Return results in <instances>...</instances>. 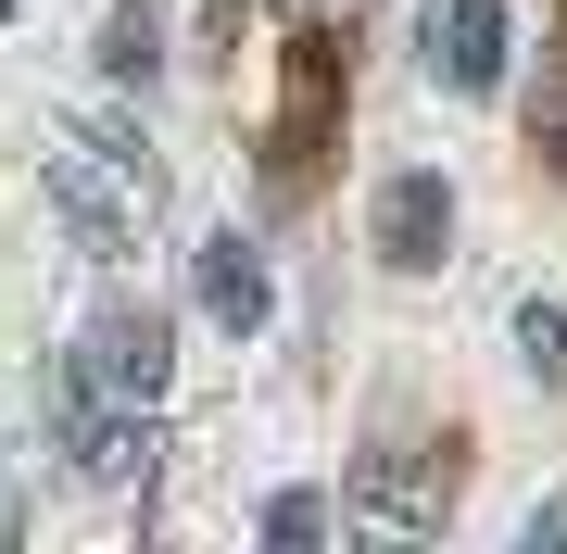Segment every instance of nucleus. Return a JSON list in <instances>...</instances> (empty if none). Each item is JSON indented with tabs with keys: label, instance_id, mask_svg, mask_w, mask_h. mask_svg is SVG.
Instances as JSON below:
<instances>
[{
	"label": "nucleus",
	"instance_id": "f257e3e1",
	"mask_svg": "<svg viewBox=\"0 0 567 554\" xmlns=\"http://www.w3.org/2000/svg\"><path fill=\"white\" fill-rule=\"evenodd\" d=\"M39 189H51V215L76 227V252H140V227H152V177H126L114 151H89L76 126H63V151H39Z\"/></svg>",
	"mask_w": 567,
	"mask_h": 554
},
{
	"label": "nucleus",
	"instance_id": "f03ea898",
	"mask_svg": "<svg viewBox=\"0 0 567 554\" xmlns=\"http://www.w3.org/2000/svg\"><path fill=\"white\" fill-rule=\"evenodd\" d=\"M76 378L89 404H164V378H177V315L164 303H102L76 341Z\"/></svg>",
	"mask_w": 567,
	"mask_h": 554
},
{
	"label": "nucleus",
	"instance_id": "7ed1b4c3",
	"mask_svg": "<svg viewBox=\"0 0 567 554\" xmlns=\"http://www.w3.org/2000/svg\"><path fill=\"white\" fill-rule=\"evenodd\" d=\"M353 516L365 530H442L454 516V441L429 453V441H379L353 467Z\"/></svg>",
	"mask_w": 567,
	"mask_h": 554
},
{
	"label": "nucleus",
	"instance_id": "20e7f679",
	"mask_svg": "<svg viewBox=\"0 0 567 554\" xmlns=\"http://www.w3.org/2000/svg\"><path fill=\"white\" fill-rule=\"evenodd\" d=\"M189 278H203V315L227 341H252L265 315H278V278H265V252L240 240V227H203V252H189Z\"/></svg>",
	"mask_w": 567,
	"mask_h": 554
},
{
	"label": "nucleus",
	"instance_id": "39448f33",
	"mask_svg": "<svg viewBox=\"0 0 567 554\" xmlns=\"http://www.w3.org/2000/svg\"><path fill=\"white\" fill-rule=\"evenodd\" d=\"M365 240H379V265H404V278H416V265H442V240H454V189L429 177V165H416V177H391V189H379V215H365Z\"/></svg>",
	"mask_w": 567,
	"mask_h": 554
},
{
	"label": "nucleus",
	"instance_id": "423d86ee",
	"mask_svg": "<svg viewBox=\"0 0 567 554\" xmlns=\"http://www.w3.org/2000/svg\"><path fill=\"white\" fill-rule=\"evenodd\" d=\"M429 76L442 88H505V0H429Z\"/></svg>",
	"mask_w": 567,
	"mask_h": 554
},
{
	"label": "nucleus",
	"instance_id": "0eeeda50",
	"mask_svg": "<svg viewBox=\"0 0 567 554\" xmlns=\"http://www.w3.org/2000/svg\"><path fill=\"white\" fill-rule=\"evenodd\" d=\"M102 76L114 88H152L164 76V0H114V13H102Z\"/></svg>",
	"mask_w": 567,
	"mask_h": 554
},
{
	"label": "nucleus",
	"instance_id": "6e6552de",
	"mask_svg": "<svg viewBox=\"0 0 567 554\" xmlns=\"http://www.w3.org/2000/svg\"><path fill=\"white\" fill-rule=\"evenodd\" d=\"M517 353L529 378H567V303H517Z\"/></svg>",
	"mask_w": 567,
	"mask_h": 554
},
{
	"label": "nucleus",
	"instance_id": "1a4fd4ad",
	"mask_svg": "<svg viewBox=\"0 0 567 554\" xmlns=\"http://www.w3.org/2000/svg\"><path fill=\"white\" fill-rule=\"evenodd\" d=\"M76 139H89V151H114L126 177H152V139H140V126H126V114H76Z\"/></svg>",
	"mask_w": 567,
	"mask_h": 554
},
{
	"label": "nucleus",
	"instance_id": "9d476101",
	"mask_svg": "<svg viewBox=\"0 0 567 554\" xmlns=\"http://www.w3.org/2000/svg\"><path fill=\"white\" fill-rule=\"evenodd\" d=\"M328 530V492H278L265 504V542H316Z\"/></svg>",
	"mask_w": 567,
	"mask_h": 554
},
{
	"label": "nucleus",
	"instance_id": "9b49d317",
	"mask_svg": "<svg viewBox=\"0 0 567 554\" xmlns=\"http://www.w3.org/2000/svg\"><path fill=\"white\" fill-rule=\"evenodd\" d=\"M555 39H567V13H555Z\"/></svg>",
	"mask_w": 567,
	"mask_h": 554
},
{
	"label": "nucleus",
	"instance_id": "f8f14e48",
	"mask_svg": "<svg viewBox=\"0 0 567 554\" xmlns=\"http://www.w3.org/2000/svg\"><path fill=\"white\" fill-rule=\"evenodd\" d=\"M0 13H13V0H0Z\"/></svg>",
	"mask_w": 567,
	"mask_h": 554
}]
</instances>
